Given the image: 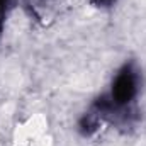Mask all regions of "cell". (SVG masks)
<instances>
[{"instance_id":"1","label":"cell","mask_w":146,"mask_h":146,"mask_svg":"<svg viewBox=\"0 0 146 146\" xmlns=\"http://www.w3.org/2000/svg\"><path fill=\"white\" fill-rule=\"evenodd\" d=\"M136 95V75L131 66H124L121 72L117 73L114 83H112V92L110 99H100L97 102V107L100 114L109 112L112 107H122L127 106Z\"/></svg>"},{"instance_id":"2","label":"cell","mask_w":146,"mask_h":146,"mask_svg":"<svg viewBox=\"0 0 146 146\" xmlns=\"http://www.w3.org/2000/svg\"><path fill=\"white\" fill-rule=\"evenodd\" d=\"M9 2H10V0H0V31H2V24H3V17H5Z\"/></svg>"},{"instance_id":"3","label":"cell","mask_w":146,"mask_h":146,"mask_svg":"<svg viewBox=\"0 0 146 146\" xmlns=\"http://www.w3.org/2000/svg\"><path fill=\"white\" fill-rule=\"evenodd\" d=\"M97 2H99V3H102V5H107V3L112 2V0H97Z\"/></svg>"}]
</instances>
